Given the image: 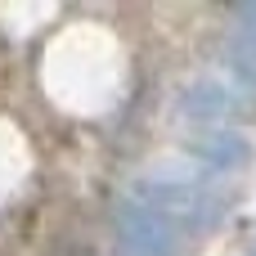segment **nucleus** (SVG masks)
<instances>
[{
    "label": "nucleus",
    "mask_w": 256,
    "mask_h": 256,
    "mask_svg": "<svg viewBox=\"0 0 256 256\" xmlns=\"http://www.w3.org/2000/svg\"><path fill=\"white\" fill-rule=\"evenodd\" d=\"M130 198H140V202H148L158 216H166L184 238L194 234V230H202L207 220H216V198L202 189V184H194V180H162V184H135V194Z\"/></svg>",
    "instance_id": "f257e3e1"
},
{
    "label": "nucleus",
    "mask_w": 256,
    "mask_h": 256,
    "mask_svg": "<svg viewBox=\"0 0 256 256\" xmlns=\"http://www.w3.org/2000/svg\"><path fill=\"white\" fill-rule=\"evenodd\" d=\"M117 238L130 256H180L184 248V234L140 198H126V207L117 216Z\"/></svg>",
    "instance_id": "f03ea898"
},
{
    "label": "nucleus",
    "mask_w": 256,
    "mask_h": 256,
    "mask_svg": "<svg viewBox=\"0 0 256 256\" xmlns=\"http://www.w3.org/2000/svg\"><path fill=\"white\" fill-rule=\"evenodd\" d=\"M230 54H234V68L256 86V4L243 9V22H238V32L230 40Z\"/></svg>",
    "instance_id": "7ed1b4c3"
},
{
    "label": "nucleus",
    "mask_w": 256,
    "mask_h": 256,
    "mask_svg": "<svg viewBox=\"0 0 256 256\" xmlns=\"http://www.w3.org/2000/svg\"><path fill=\"white\" fill-rule=\"evenodd\" d=\"M248 256H256V243H252V252H248Z\"/></svg>",
    "instance_id": "20e7f679"
}]
</instances>
